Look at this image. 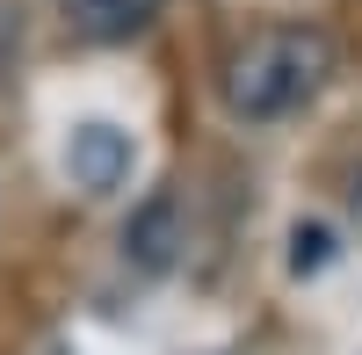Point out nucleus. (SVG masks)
<instances>
[{
    "instance_id": "nucleus-1",
    "label": "nucleus",
    "mask_w": 362,
    "mask_h": 355,
    "mask_svg": "<svg viewBox=\"0 0 362 355\" xmlns=\"http://www.w3.org/2000/svg\"><path fill=\"white\" fill-rule=\"evenodd\" d=\"M334 80V37L319 22H268L225 58L218 95L239 124H283Z\"/></svg>"
},
{
    "instance_id": "nucleus-2",
    "label": "nucleus",
    "mask_w": 362,
    "mask_h": 355,
    "mask_svg": "<svg viewBox=\"0 0 362 355\" xmlns=\"http://www.w3.org/2000/svg\"><path fill=\"white\" fill-rule=\"evenodd\" d=\"M58 15L80 44H131L167 15V0H58Z\"/></svg>"
},
{
    "instance_id": "nucleus-3",
    "label": "nucleus",
    "mask_w": 362,
    "mask_h": 355,
    "mask_svg": "<svg viewBox=\"0 0 362 355\" xmlns=\"http://www.w3.org/2000/svg\"><path fill=\"white\" fill-rule=\"evenodd\" d=\"M167 232H174V203H167V196H153V203H145V211L131 218L124 247L145 261V269H167V254H174V247H167Z\"/></svg>"
},
{
    "instance_id": "nucleus-4",
    "label": "nucleus",
    "mask_w": 362,
    "mask_h": 355,
    "mask_svg": "<svg viewBox=\"0 0 362 355\" xmlns=\"http://www.w3.org/2000/svg\"><path fill=\"white\" fill-rule=\"evenodd\" d=\"M73 160H80V174H87V189H109L116 167H124V145L95 124V131H80V153H73Z\"/></svg>"
},
{
    "instance_id": "nucleus-5",
    "label": "nucleus",
    "mask_w": 362,
    "mask_h": 355,
    "mask_svg": "<svg viewBox=\"0 0 362 355\" xmlns=\"http://www.w3.org/2000/svg\"><path fill=\"white\" fill-rule=\"evenodd\" d=\"M15 51H22V0H0V80L15 73Z\"/></svg>"
},
{
    "instance_id": "nucleus-6",
    "label": "nucleus",
    "mask_w": 362,
    "mask_h": 355,
    "mask_svg": "<svg viewBox=\"0 0 362 355\" xmlns=\"http://www.w3.org/2000/svg\"><path fill=\"white\" fill-rule=\"evenodd\" d=\"M326 261V232H297V269H319Z\"/></svg>"
}]
</instances>
